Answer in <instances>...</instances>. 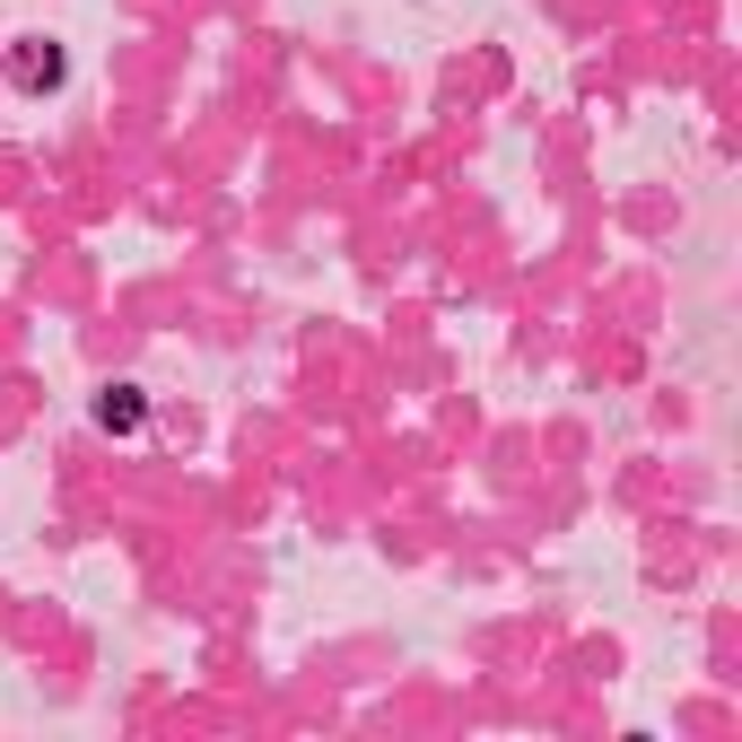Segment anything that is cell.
<instances>
[{
  "label": "cell",
  "instance_id": "obj_1",
  "mask_svg": "<svg viewBox=\"0 0 742 742\" xmlns=\"http://www.w3.org/2000/svg\"><path fill=\"white\" fill-rule=\"evenodd\" d=\"M0 70H9V88H18V97H62V88H70V53H62V44H44V35L9 44V53H0Z\"/></svg>",
  "mask_w": 742,
  "mask_h": 742
},
{
  "label": "cell",
  "instance_id": "obj_2",
  "mask_svg": "<svg viewBox=\"0 0 742 742\" xmlns=\"http://www.w3.org/2000/svg\"><path fill=\"white\" fill-rule=\"evenodd\" d=\"M97 428H140V393H131V384H114V393L97 402Z\"/></svg>",
  "mask_w": 742,
  "mask_h": 742
}]
</instances>
